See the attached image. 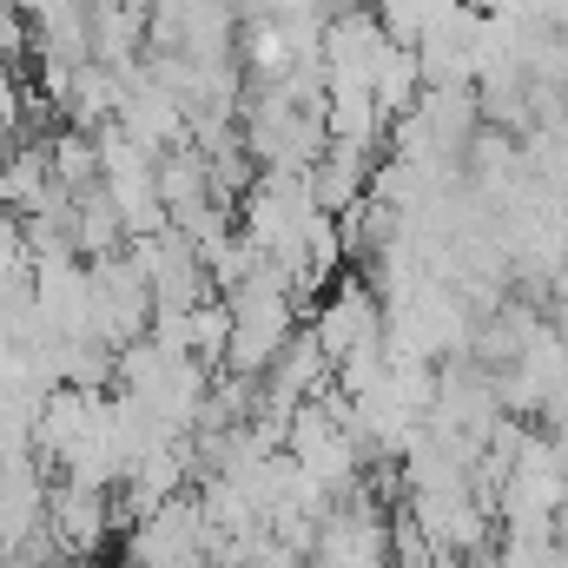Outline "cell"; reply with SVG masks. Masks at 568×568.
I'll return each mask as SVG.
<instances>
[{
	"label": "cell",
	"mask_w": 568,
	"mask_h": 568,
	"mask_svg": "<svg viewBox=\"0 0 568 568\" xmlns=\"http://www.w3.org/2000/svg\"><path fill=\"white\" fill-rule=\"evenodd\" d=\"M377 7V20H384V33L390 40H404V47H417L429 33V20L443 13V0H371Z\"/></svg>",
	"instance_id": "obj_3"
},
{
	"label": "cell",
	"mask_w": 568,
	"mask_h": 568,
	"mask_svg": "<svg viewBox=\"0 0 568 568\" xmlns=\"http://www.w3.org/2000/svg\"><path fill=\"white\" fill-rule=\"evenodd\" d=\"M47 529L60 536V549H67L73 562H80V556H100V549H106V536L120 529L113 489L60 476V483H53V496H47Z\"/></svg>",
	"instance_id": "obj_2"
},
{
	"label": "cell",
	"mask_w": 568,
	"mask_h": 568,
	"mask_svg": "<svg viewBox=\"0 0 568 568\" xmlns=\"http://www.w3.org/2000/svg\"><path fill=\"white\" fill-rule=\"evenodd\" d=\"M317 344L331 351V364L357 357V351H377L390 337V311H384V291H364L357 278H337V297L317 304Z\"/></svg>",
	"instance_id": "obj_1"
}]
</instances>
